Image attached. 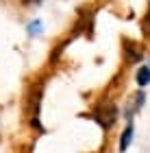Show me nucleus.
<instances>
[{"instance_id":"f03ea898","label":"nucleus","mask_w":150,"mask_h":153,"mask_svg":"<svg viewBox=\"0 0 150 153\" xmlns=\"http://www.w3.org/2000/svg\"><path fill=\"white\" fill-rule=\"evenodd\" d=\"M122 48H124V59H126V64H139V59L144 57V51L135 44V42L131 39H122Z\"/></svg>"},{"instance_id":"423d86ee","label":"nucleus","mask_w":150,"mask_h":153,"mask_svg":"<svg viewBox=\"0 0 150 153\" xmlns=\"http://www.w3.org/2000/svg\"><path fill=\"white\" fill-rule=\"evenodd\" d=\"M22 2H39V0H22Z\"/></svg>"},{"instance_id":"7ed1b4c3","label":"nucleus","mask_w":150,"mask_h":153,"mask_svg":"<svg viewBox=\"0 0 150 153\" xmlns=\"http://www.w3.org/2000/svg\"><path fill=\"white\" fill-rule=\"evenodd\" d=\"M131 140H133V125L128 123L126 129H124V134H122V138H120V151H126L128 144H131Z\"/></svg>"},{"instance_id":"39448f33","label":"nucleus","mask_w":150,"mask_h":153,"mask_svg":"<svg viewBox=\"0 0 150 153\" xmlns=\"http://www.w3.org/2000/svg\"><path fill=\"white\" fill-rule=\"evenodd\" d=\"M39 26H42L39 22H35V24H31V26H29V29H31L29 33H39Z\"/></svg>"},{"instance_id":"f257e3e1","label":"nucleus","mask_w":150,"mask_h":153,"mask_svg":"<svg viewBox=\"0 0 150 153\" xmlns=\"http://www.w3.org/2000/svg\"><path fill=\"white\" fill-rule=\"evenodd\" d=\"M94 116H96V120L105 129H109V127H113L115 120H118V107H115V103H111V101H102L100 105L96 107Z\"/></svg>"},{"instance_id":"20e7f679","label":"nucleus","mask_w":150,"mask_h":153,"mask_svg":"<svg viewBox=\"0 0 150 153\" xmlns=\"http://www.w3.org/2000/svg\"><path fill=\"white\" fill-rule=\"evenodd\" d=\"M137 83H139V85H146V83H150V66L139 68V72H137Z\"/></svg>"}]
</instances>
